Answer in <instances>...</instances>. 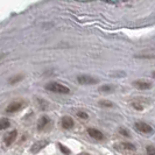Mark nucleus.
Listing matches in <instances>:
<instances>
[{
    "label": "nucleus",
    "instance_id": "obj_20",
    "mask_svg": "<svg viewBox=\"0 0 155 155\" xmlns=\"http://www.w3.org/2000/svg\"><path fill=\"white\" fill-rule=\"evenodd\" d=\"M146 150H147V154L148 155H155V147H154V146L149 145V146H147Z\"/></svg>",
    "mask_w": 155,
    "mask_h": 155
},
{
    "label": "nucleus",
    "instance_id": "obj_3",
    "mask_svg": "<svg viewBox=\"0 0 155 155\" xmlns=\"http://www.w3.org/2000/svg\"><path fill=\"white\" fill-rule=\"evenodd\" d=\"M135 128L141 133H145V134H150V133L154 132V130H153V127L152 126H149L148 124L146 123H143V121H138V123H135Z\"/></svg>",
    "mask_w": 155,
    "mask_h": 155
},
{
    "label": "nucleus",
    "instance_id": "obj_14",
    "mask_svg": "<svg viewBox=\"0 0 155 155\" xmlns=\"http://www.w3.org/2000/svg\"><path fill=\"white\" fill-rule=\"evenodd\" d=\"M23 79V76L22 75H18V76H14V77L9 78V84H15L18 82H20V81H22Z\"/></svg>",
    "mask_w": 155,
    "mask_h": 155
},
{
    "label": "nucleus",
    "instance_id": "obj_13",
    "mask_svg": "<svg viewBox=\"0 0 155 155\" xmlns=\"http://www.w3.org/2000/svg\"><path fill=\"white\" fill-rule=\"evenodd\" d=\"M119 147L126 149V150H135V146L133 143H130V142H123V143H120Z\"/></svg>",
    "mask_w": 155,
    "mask_h": 155
},
{
    "label": "nucleus",
    "instance_id": "obj_24",
    "mask_svg": "<svg viewBox=\"0 0 155 155\" xmlns=\"http://www.w3.org/2000/svg\"><path fill=\"white\" fill-rule=\"evenodd\" d=\"M152 76L155 78V71H153V72H152Z\"/></svg>",
    "mask_w": 155,
    "mask_h": 155
},
{
    "label": "nucleus",
    "instance_id": "obj_1",
    "mask_svg": "<svg viewBox=\"0 0 155 155\" xmlns=\"http://www.w3.org/2000/svg\"><path fill=\"white\" fill-rule=\"evenodd\" d=\"M46 89L48 91H51L55 93H63V94H67L70 92V89L68 86L63 85L61 83H57V82H50L46 85Z\"/></svg>",
    "mask_w": 155,
    "mask_h": 155
},
{
    "label": "nucleus",
    "instance_id": "obj_10",
    "mask_svg": "<svg viewBox=\"0 0 155 155\" xmlns=\"http://www.w3.org/2000/svg\"><path fill=\"white\" fill-rule=\"evenodd\" d=\"M49 123H50V120H49V118H48L47 116L41 117L39 120V123H38V130H39V131H42Z\"/></svg>",
    "mask_w": 155,
    "mask_h": 155
},
{
    "label": "nucleus",
    "instance_id": "obj_7",
    "mask_svg": "<svg viewBox=\"0 0 155 155\" xmlns=\"http://www.w3.org/2000/svg\"><path fill=\"white\" fill-rule=\"evenodd\" d=\"M61 125H62V127L64 128V130H71L72 127H74V125H75V123H74V120H72V118L71 117H63L62 120H61Z\"/></svg>",
    "mask_w": 155,
    "mask_h": 155
},
{
    "label": "nucleus",
    "instance_id": "obj_19",
    "mask_svg": "<svg viewBox=\"0 0 155 155\" xmlns=\"http://www.w3.org/2000/svg\"><path fill=\"white\" fill-rule=\"evenodd\" d=\"M58 147H60L61 152H62L64 155H70V149L68 147H65V146L62 145V143H58Z\"/></svg>",
    "mask_w": 155,
    "mask_h": 155
},
{
    "label": "nucleus",
    "instance_id": "obj_17",
    "mask_svg": "<svg viewBox=\"0 0 155 155\" xmlns=\"http://www.w3.org/2000/svg\"><path fill=\"white\" fill-rule=\"evenodd\" d=\"M119 133H120L121 135H124V137H127V138H130V137H131L130 131H128L127 128H125V127H120V128H119Z\"/></svg>",
    "mask_w": 155,
    "mask_h": 155
},
{
    "label": "nucleus",
    "instance_id": "obj_18",
    "mask_svg": "<svg viewBox=\"0 0 155 155\" xmlns=\"http://www.w3.org/2000/svg\"><path fill=\"white\" fill-rule=\"evenodd\" d=\"M137 58H154L155 55L154 54H138L135 55Z\"/></svg>",
    "mask_w": 155,
    "mask_h": 155
},
{
    "label": "nucleus",
    "instance_id": "obj_5",
    "mask_svg": "<svg viewBox=\"0 0 155 155\" xmlns=\"http://www.w3.org/2000/svg\"><path fill=\"white\" fill-rule=\"evenodd\" d=\"M49 143V141L48 140H40L38 142H35L31 148V152L33 154H36V153H39L40 150L42 149L43 147H46L47 145Z\"/></svg>",
    "mask_w": 155,
    "mask_h": 155
},
{
    "label": "nucleus",
    "instance_id": "obj_12",
    "mask_svg": "<svg viewBox=\"0 0 155 155\" xmlns=\"http://www.w3.org/2000/svg\"><path fill=\"white\" fill-rule=\"evenodd\" d=\"M11 126V121L8 120L7 118H1L0 119V131L1 130H6Z\"/></svg>",
    "mask_w": 155,
    "mask_h": 155
},
{
    "label": "nucleus",
    "instance_id": "obj_6",
    "mask_svg": "<svg viewBox=\"0 0 155 155\" xmlns=\"http://www.w3.org/2000/svg\"><path fill=\"white\" fill-rule=\"evenodd\" d=\"M133 85L135 86L137 89H139V90H149V89L152 87V83H150V82H148V81L139 79V81L133 82Z\"/></svg>",
    "mask_w": 155,
    "mask_h": 155
},
{
    "label": "nucleus",
    "instance_id": "obj_22",
    "mask_svg": "<svg viewBox=\"0 0 155 155\" xmlns=\"http://www.w3.org/2000/svg\"><path fill=\"white\" fill-rule=\"evenodd\" d=\"M77 117L78 118H81V119H87V118H89L87 113L84 112V111H79V112H77Z\"/></svg>",
    "mask_w": 155,
    "mask_h": 155
},
{
    "label": "nucleus",
    "instance_id": "obj_11",
    "mask_svg": "<svg viewBox=\"0 0 155 155\" xmlns=\"http://www.w3.org/2000/svg\"><path fill=\"white\" fill-rule=\"evenodd\" d=\"M132 106L135 110H139V111H141V110L145 109V103H143V101H141L140 99H137V101H132Z\"/></svg>",
    "mask_w": 155,
    "mask_h": 155
},
{
    "label": "nucleus",
    "instance_id": "obj_2",
    "mask_svg": "<svg viewBox=\"0 0 155 155\" xmlns=\"http://www.w3.org/2000/svg\"><path fill=\"white\" fill-rule=\"evenodd\" d=\"M77 82L83 84V85H92V84H97L99 82V79L89 75H79L77 77Z\"/></svg>",
    "mask_w": 155,
    "mask_h": 155
},
{
    "label": "nucleus",
    "instance_id": "obj_16",
    "mask_svg": "<svg viewBox=\"0 0 155 155\" xmlns=\"http://www.w3.org/2000/svg\"><path fill=\"white\" fill-rule=\"evenodd\" d=\"M99 91H101V92H111V91H113V86L112 85H103L99 87Z\"/></svg>",
    "mask_w": 155,
    "mask_h": 155
},
{
    "label": "nucleus",
    "instance_id": "obj_21",
    "mask_svg": "<svg viewBox=\"0 0 155 155\" xmlns=\"http://www.w3.org/2000/svg\"><path fill=\"white\" fill-rule=\"evenodd\" d=\"M38 101H39L40 109H41V110H47V109H48V104H47L45 101H42V99H38Z\"/></svg>",
    "mask_w": 155,
    "mask_h": 155
},
{
    "label": "nucleus",
    "instance_id": "obj_8",
    "mask_svg": "<svg viewBox=\"0 0 155 155\" xmlns=\"http://www.w3.org/2000/svg\"><path fill=\"white\" fill-rule=\"evenodd\" d=\"M16 135H18V132H16L15 130L14 131H12V132L7 133L6 135H5V138H4V141H5V143H6V146H11L16 139Z\"/></svg>",
    "mask_w": 155,
    "mask_h": 155
},
{
    "label": "nucleus",
    "instance_id": "obj_4",
    "mask_svg": "<svg viewBox=\"0 0 155 155\" xmlns=\"http://www.w3.org/2000/svg\"><path fill=\"white\" fill-rule=\"evenodd\" d=\"M23 105H25L23 101H13V103H11L7 107H6V112H7V113H14V112H18V111H20V110L22 109Z\"/></svg>",
    "mask_w": 155,
    "mask_h": 155
},
{
    "label": "nucleus",
    "instance_id": "obj_23",
    "mask_svg": "<svg viewBox=\"0 0 155 155\" xmlns=\"http://www.w3.org/2000/svg\"><path fill=\"white\" fill-rule=\"evenodd\" d=\"M78 155H90V154H87V153H81V154H78Z\"/></svg>",
    "mask_w": 155,
    "mask_h": 155
},
{
    "label": "nucleus",
    "instance_id": "obj_15",
    "mask_svg": "<svg viewBox=\"0 0 155 155\" xmlns=\"http://www.w3.org/2000/svg\"><path fill=\"white\" fill-rule=\"evenodd\" d=\"M99 105H101V107H113L114 106V104L110 101H99Z\"/></svg>",
    "mask_w": 155,
    "mask_h": 155
},
{
    "label": "nucleus",
    "instance_id": "obj_9",
    "mask_svg": "<svg viewBox=\"0 0 155 155\" xmlns=\"http://www.w3.org/2000/svg\"><path fill=\"white\" fill-rule=\"evenodd\" d=\"M87 133H89V135L91 138H93V139L96 140H101L104 138L103 133L101 131H98V130H96V128H87Z\"/></svg>",
    "mask_w": 155,
    "mask_h": 155
}]
</instances>
